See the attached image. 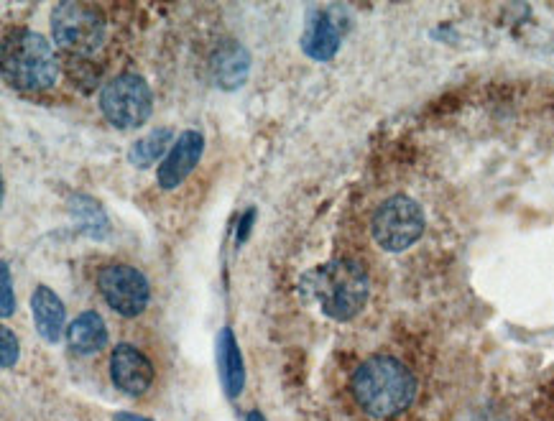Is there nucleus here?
<instances>
[{
	"mask_svg": "<svg viewBox=\"0 0 554 421\" xmlns=\"http://www.w3.org/2000/svg\"><path fill=\"white\" fill-rule=\"evenodd\" d=\"M355 404L373 419H389L412 406L417 396V378L401 360L391 355H376L353 373Z\"/></svg>",
	"mask_w": 554,
	"mask_h": 421,
	"instance_id": "1",
	"label": "nucleus"
},
{
	"mask_svg": "<svg viewBox=\"0 0 554 421\" xmlns=\"http://www.w3.org/2000/svg\"><path fill=\"white\" fill-rule=\"evenodd\" d=\"M299 286L335 322H348L358 317L371 294V279H368L366 268L348 258H337V261L309 271Z\"/></svg>",
	"mask_w": 554,
	"mask_h": 421,
	"instance_id": "2",
	"label": "nucleus"
},
{
	"mask_svg": "<svg viewBox=\"0 0 554 421\" xmlns=\"http://www.w3.org/2000/svg\"><path fill=\"white\" fill-rule=\"evenodd\" d=\"M3 77L8 85L26 92H41L57 82L59 62L54 57L52 44L31 29H8L3 34Z\"/></svg>",
	"mask_w": 554,
	"mask_h": 421,
	"instance_id": "3",
	"label": "nucleus"
},
{
	"mask_svg": "<svg viewBox=\"0 0 554 421\" xmlns=\"http://www.w3.org/2000/svg\"><path fill=\"white\" fill-rule=\"evenodd\" d=\"M52 34L69 57H92L105 44V18L85 3H59L52 13Z\"/></svg>",
	"mask_w": 554,
	"mask_h": 421,
	"instance_id": "4",
	"label": "nucleus"
},
{
	"mask_svg": "<svg viewBox=\"0 0 554 421\" xmlns=\"http://www.w3.org/2000/svg\"><path fill=\"white\" fill-rule=\"evenodd\" d=\"M424 233V212L419 202L406 194H396L383 202L371 220V235L383 251L401 253L412 248Z\"/></svg>",
	"mask_w": 554,
	"mask_h": 421,
	"instance_id": "5",
	"label": "nucleus"
},
{
	"mask_svg": "<svg viewBox=\"0 0 554 421\" xmlns=\"http://www.w3.org/2000/svg\"><path fill=\"white\" fill-rule=\"evenodd\" d=\"M100 110L115 128H123V131L143 126L154 110L149 82L138 74H120L100 92Z\"/></svg>",
	"mask_w": 554,
	"mask_h": 421,
	"instance_id": "6",
	"label": "nucleus"
},
{
	"mask_svg": "<svg viewBox=\"0 0 554 421\" xmlns=\"http://www.w3.org/2000/svg\"><path fill=\"white\" fill-rule=\"evenodd\" d=\"M98 289L105 304L123 317H138L149 307V281L138 268L126 266V263H108L105 268H100Z\"/></svg>",
	"mask_w": 554,
	"mask_h": 421,
	"instance_id": "7",
	"label": "nucleus"
},
{
	"mask_svg": "<svg viewBox=\"0 0 554 421\" xmlns=\"http://www.w3.org/2000/svg\"><path fill=\"white\" fill-rule=\"evenodd\" d=\"M110 378L118 391L128 396H141L154 383V365L141 350L123 342L110 355Z\"/></svg>",
	"mask_w": 554,
	"mask_h": 421,
	"instance_id": "8",
	"label": "nucleus"
},
{
	"mask_svg": "<svg viewBox=\"0 0 554 421\" xmlns=\"http://www.w3.org/2000/svg\"><path fill=\"white\" fill-rule=\"evenodd\" d=\"M202 151H205V138H202L200 131L179 133L172 151L161 161L159 174H156V177H159V187L177 189L179 184L195 171V166L200 164Z\"/></svg>",
	"mask_w": 554,
	"mask_h": 421,
	"instance_id": "9",
	"label": "nucleus"
},
{
	"mask_svg": "<svg viewBox=\"0 0 554 421\" xmlns=\"http://www.w3.org/2000/svg\"><path fill=\"white\" fill-rule=\"evenodd\" d=\"M31 314H34L36 330L46 342H59L64 332V322H67V312L64 304L49 286H36L31 294Z\"/></svg>",
	"mask_w": 554,
	"mask_h": 421,
	"instance_id": "10",
	"label": "nucleus"
},
{
	"mask_svg": "<svg viewBox=\"0 0 554 421\" xmlns=\"http://www.w3.org/2000/svg\"><path fill=\"white\" fill-rule=\"evenodd\" d=\"M340 49V31L325 13H315L307 18L302 34V52L315 62H330Z\"/></svg>",
	"mask_w": 554,
	"mask_h": 421,
	"instance_id": "11",
	"label": "nucleus"
},
{
	"mask_svg": "<svg viewBox=\"0 0 554 421\" xmlns=\"http://www.w3.org/2000/svg\"><path fill=\"white\" fill-rule=\"evenodd\" d=\"M218 373L228 399H238L243 386H246V368H243L238 340H235L230 327H223L218 335Z\"/></svg>",
	"mask_w": 554,
	"mask_h": 421,
	"instance_id": "12",
	"label": "nucleus"
},
{
	"mask_svg": "<svg viewBox=\"0 0 554 421\" xmlns=\"http://www.w3.org/2000/svg\"><path fill=\"white\" fill-rule=\"evenodd\" d=\"M69 348L80 355L100 353L108 345V327L98 312H82L80 317L67 327Z\"/></svg>",
	"mask_w": 554,
	"mask_h": 421,
	"instance_id": "13",
	"label": "nucleus"
},
{
	"mask_svg": "<svg viewBox=\"0 0 554 421\" xmlns=\"http://www.w3.org/2000/svg\"><path fill=\"white\" fill-rule=\"evenodd\" d=\"M215 82H218L223 90H235L246 82L248 69H251V57L243 46L228 44L223 46L218 54H215Z\"/></svg>",
	"mask_w": 554,
	"mask_h": 421,
	"instance_id": "14",
	"label": "nucleus"
},
{
	"mask_svg": "<svg viewBox=\"0 0 554 421\" xmlns=\"http://www.w3.org/2000/svg\"><path fill=\"white\" fill-rule=\"evenodd\" d=\"M172 141H174V131L172 128H156L154 133L149 136H143L141 141H136L128 151V161L138 169H149L154 161L166 159V154L172 151Z\"/></svg>",
	"mask_w": 554,
	"mask_h": 421,
	"instance_id": "15",
	"label": "nucleus"
},
{
	"mask_svg": "<svg viewBox=\"0 0 554 421\" xmlns=\"http://www.w3.org/2000/svg\"><path fill=\"white\" fill-rule=\"evenodd\" d=\"M18 360V340L8 327L0 330V363L3 368H13Z\"/></svg>",
	"mask_w": 554,
	"mask_h": 421,
	"instance_id": "16",
	"label": "nucleus"
},
{
	"mask_svg": "<svg viewBox=\"0 0 554 421\" xmlns=\"http://www.w3.org/2000/svg\"><path fill=\"white\" fill-rule=\"evenodd\" d=\"M0 274H3V307H0V314L3 317H11L13 309H16V294H13V279H11V268L8 263H0Z\"/></svg>",
	"mask_w": 554,
	"mask_h": 421,
	"instance_id": "17",
	"label": "nucleus"
},
{
	"mask_svg": "<svg viewBox=\"0 0 554 421\" xmlns=\"http://www.w3.org/2000/svg\"><path fill=\"white\" fill-rule=\"evenodd\" d=\"M253 220H256V210H248L246 215L240 217V225H238V233H235V240H238V245L240 243H246L248 240V235H251V228H253Z\"/></svg>",
	"mask_w": 554,
	"mask_h": 421,
	"instance_id": "18",
	"label": "nucleus"
},
{
	"mask_svg": "<svg viewBox=\"0 0 554 421\" xmlns=\"http://www.w3.org/2000/svg\"><path fill=\"white\" fill-rule=\"evenodd\" d=\"M113 421H151V419H146V416L126 414V411H120V414H115V416H113Z\"/></svg>",
	"mask_w": 554,
	"mask_h": 421,
	"instance_id": "19",
	"label": "nucleus"
},
{
	"mask_svg": "<svg viewBox=\"0 0 554 421\" xmlns=\"http://www.w3.org/2000/svg\"><path fill=\"white\" fill-rule=\"evenodd\" d=\"M246 421H266V416L258 414V411H251V414L246 416Z\"/></svg>",
	"mask_w": 554,
	"mask_h": 421,
	"instance_id": "20",
	"label": "nucleus"
}]
</instances>
